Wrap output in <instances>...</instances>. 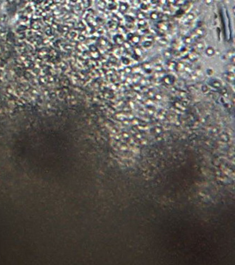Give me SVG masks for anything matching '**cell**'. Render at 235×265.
Masks as SVG:
<instances>
[{"label":"cell","instance_id":"obj_1","mask_svg":"<svg viewBox=\"0 0 235 265\" xmlns=\"http://www.w3.org/2000/svg\"><path fill=\"white\" fill-rule=\"evenodd\" d=\"M212 0H206V3L207 4H211V3H212Z\"/></svg>","mask_w":235,"mask_h":265}]
</instances>
